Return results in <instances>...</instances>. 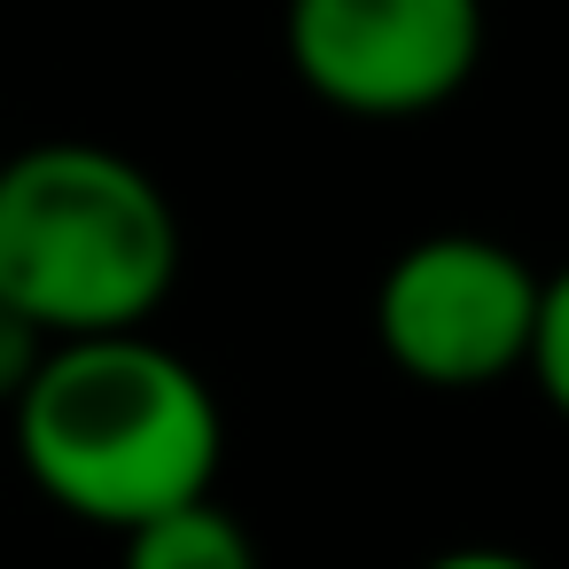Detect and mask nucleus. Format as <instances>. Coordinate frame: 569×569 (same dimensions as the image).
Segmentation results:
<instances>
[{"label":"nucleus","instance_id":"1","mask_svg":"<svg viewBox=\"0 0 569 569\" xmlns=\"http://www.w3.org/2000/svg\"><path fill=\"white\" fill-rule=\"evenodd\" d=\"M9 406L24 476L79 522L133 530L141 515L219 483V398L172 343L141 328L40 343Z\"/></svg>","mask_w":569,"mask_h":569},{"label":"nucleus","instance_id":"2","mask_svg":"<svg viewBox=\"0 0 569 569\" xmlns=\"http://www.w3.org/2000/svg\"><path fill=\"white\" fill-rule=\"evenodd\" d=\"M180 281L164 188L102 141L0 157V305L40 343L149 328Z\"/></svg>","mask_w":569,"mask_h":569},{"label":"nucleus","instance_id":"3","mask_svg":"<svg viewBox=\"0 0 569 569\" xmlns=\"http://www.w3.org/2000/svg\"><path fill=\"white\" fill-rule=\"evenodd\" d=\"M538 328V266L491 234H421L382 266L375 343L429 390H491L522 375Z\"/></svg>","mask_w":569,"mask_h":569},{"label":"nucleus","instance_id":"4","mask_svg":"<svg viewBox=\"0 0 569 569\" xmlns=\"http://www.w3.org/2000/svg\"><path fill=\"white\" fill-rule=\"evenodd\" d=\"M289 71L343 118H429L483 63V0H289Z\"/></svg>","mask_w":569,"mask_h":569},{"label":"nucleus","instance_id":"5","mask_svg":"<svg viewBox=\"0 0 569 569\" xmlns=\"http://www.w3.org/2000/svg\"><path fill=\"white\" fill-rule=\"evenodd\" d=\"M118 538H126V569H258V538L211 491H196L180 507H157Z\"/></svg>","mask_w":569,"mask_h":569},{"label":"nucleus","instance_id":"6","mask_svg":"<svg viewBox=\"0 0 569 569\" xmlns=\"http://www.w3.org/2000/svg\"><path fill=\"white\" fill-rule=\"evenodd\" d=\"M522 375L546 390V406L569 421V266L538 273V328H530V359Z\"/></svg>","mask_w":569,"mask_h":569},{"label":"nucleus","instance_id":"7","mask_svg":"<svg viewBox=\"0 0 569 569\" xmlns=\"http://www.w3.org/2000/svg\"><path fill=\"white\" fill-rule=\"evenodd\" d=\"M32 351H40V336L9 312V305H0V398H9L17 382H24V367H32Z\"/></svg>","mask_w":569,"mask_h":569},{"label":"nucleus","instance_id":"8","mask_svg":"<svg viewBox=\"0 0 569 569\" xmlns=\"http://www.w3.org/2000/svg\"><path fill=\"white\" fill-rule=\"evenodd\" d=\"M421 569H538V561L515 553V546H452V553H437V561H421Z\"/></svg>","mask_w":569,"mask_h":569}]
</instances>
